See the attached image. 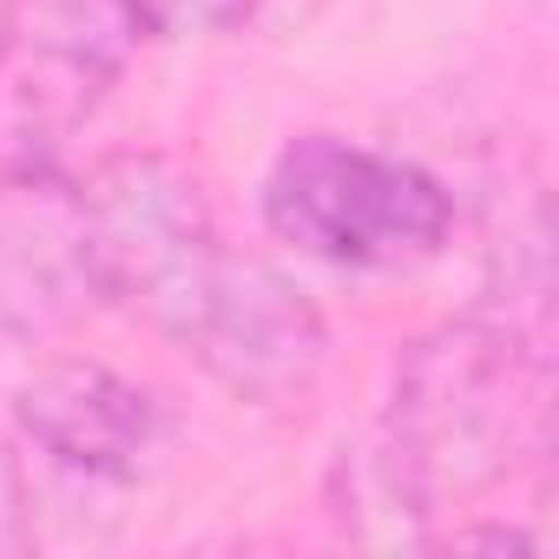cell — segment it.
I'll return each instance as SVG.
<instances>
[{"label":"cell","instance_id":"1","mask_svg":"<svg viewBox=\"0 0 559 559\" xmlns=\"http://www.w3.org/2000/svg\"><path fill=\"white\" fill-rule=\"evenodd\" d=\"M539 454L546 349L520 317L467 310L402 349L356 487L395 513V533L428 539L435 520L474 513V500L507 487Z\"/></svg>","mask_w":559,"mask_h":559},{"label":"cell","instance_id":"2","mask_svg":"<svg viewBox=\"0 0 559 559\" xmlns=\"http://www.w3.org/2000/svg\"><path fill=\"white\" fill-rule=\"evenodd\" d=\"M132 317H145L185 362L250 408L290 415L330 369V330L304 284L270 257L237 250L217 224L198 230L139 290Z\"/></svg>","mask_w":559,"mask_h":559},{"label":"cell","instance_id":"3","mask_svg":"<svg viewBox=\"0 0 559 559\" xmlns=\"http://www.w3.org/2000/svg\"><path fill=\"white\" fill-rule=\"evenodd\" d=\"M263 224L276 243H290L310 263L395 276L448 250L454 198L428 165L402 152L349 145L336 132H304L263 171Z\"/></svg>","mask_w":559,"mask_h":559},{"label":"cell","instance_id":"4","mask_svg":"<svg viewBox=\"0 0 559 559\" xmlns=\"http://www.w3.org/2000/svg\"><path fill=\"white\" fill-rule=\"evenodd\" d=\"M158 441L165 415L132 376L60 356L14 395V500L73 520V539H99L93 520L119 513Z\"/></svg>","mask_w":559,"mask_h":559},{"label":"cell","instance_id":"5","mask_svg":"<svg viewBox=\"0 0 559 559\" xmlns=\"http://www.w3.org/2000/svg\"><path fill=\"white\" fill-rule=\"evenodd\" d=\"M132 47L119 0H0V165H60Z\"/></svg>","mask_w":559,"mask_h":559},{"label":"cell","instance_id":"6","mask_svg":"<svg viewBox=\"0 0 559 559\" xmlns=\"http://www.w3.org/2000/svg\"><path fill=\"white\" fill-rule=\"evenodd\" d=\"M93 257L80 171L60 165H0V336L40 343L93 317Z\"/></svg>","mask_w":559,"mask_h":559},{"label":"cell","instance_id":"7","mask_svg":"<svg viewBox=\"0 0 559 559\" xmlns=\"http://www.w3.org/2000/svg\"><path fill=\"white\" fill-rule=\"evenodd\" d=\"M139 40H191V34H230L263 0H119Z\"/></svg>","mask_w":559,"mask_h":559}]
</instances>
